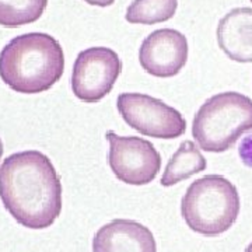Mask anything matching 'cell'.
I'll return each mask as SVG.
<instances>
[{
  "label": "cell",
  "instance_id": "15",
  "mask_svg": "<svg viewBox=\"0 0 252 252\" xmlns=\"http://www.w3.org/2000/svg\"><path fill=\"white\" fill-rule=\"evenodd\" d=\"M86 3H89L91 6H98V7H108L111 4H114L115 0H84Z\"/></svg>",
  "mask_w": 252,
  "mask_h": 252
},
{
  "label": "cell",
  "instance_id": "4",
  "mask_svg": "<svg viewBox=\"0 0 252 252\" xmlns=\"http://www.w3.org/2000/svg\"><path fill=\"white\" fill-rule=\"evenodd\" d=\"M252 130V99L241 93H219L206 99L195 115L192 135L199 147L223 153L241 135Z\"/></svg>",
  "mask_w": 252,
  "mask_h": 252
},
{
  "label": "cell",
  "instance_id": "2",
  "mask_svg": "<svg viewBox=\"0 0 252 252\" xmlns=\"http://www.w3.org/2000/svg\"><path fill=\"white\" fill-rule=\"evenodd\" d=\"M64 55L54 36L28 32L16 36L0 52V77L11 90L39 94L61 80Z\"/></svg>",
  "mask_w": 252,
  "mask_h": 252
},
{
  "label": "cell",
  "instance_id": "14",
  "mask_svg": "<svg viewBox=\"0 0 252 252\" xmlns=\"http://www.w3.org/2000/svg\"><path fill=\"white\" fill-rule=\"evenodd\" d=\"M238 156L247 167L252 168V133L245 136L241 140V144L238 147Z\"/></svg>",
  "mask_w": 252,
  "mask_h": 252
},
{
  "label": "cell",
  "instance_id": "17",
  "mask_svg": "<svg viewBox=\"0 0 252 252\" xmlns=\"http://www.w3.org/2000/svg\"><path fill=\"white\" fill-rule=\"evenodd\" d=\"M245 252H252V243L247 247V250H245Z\"/></svg>",
  "mask_w": 252,
  "mask_h": 252
},
{
  "label": "cell",
  "instance_id": "3",
  "mask_svg": "<svg viewBox=\"0 0 252 252\" xmlns=\"http://www.w3.org/2000/svg\"><path fill=\"white\" fill-rule=\"evenodd\" d=\"M238 190L221 175H206L192 182L187 189L181 213L190 230L206 237L223 234L240 215Z\"/></svg>",
  "mask_w": 252,
  "mask_h": 252
},
{
  "label": "cell",
  "instance_id": "6",
  "mask_svg": "<svg viewBox=\"0 0 252 252\" xmlns=\"http://www.w3.org/2000/svg\"><path fill=\"white\" fill-rule=\"evenodd\" d=\"M108 162L118 180L129 185H147L161 170V157L152 142L137 136L107 132Z\"/></svg>",
  "mask_w": 252,
  "mask_h": 252
},
{
  "label": "cell",
  "instance_id": "1",
  "mask_svg": "<svg viewBox=\"0 0 252 252\" xmlns=\"http://www.w3.org/2000/svg\"><path fill=\"white\" fill-rule=\"evenodd\" d=\"M0 198L17 223L34 230L54 224L62 212V182L38 150L9 156L0 167Z\"/></svg>",
  "mask_w": 252,
  "mask_h": 252
},
{
  "label": "cell",
  "instance_id": "10",
  "mask_svg": "<svg viewBox=\"0 0 252 252\" xmlns=\"http://www.w3.org/2000/svg\"><path fill=\"white\" fill-rule=\"evenodd\" d=\"M217 42L235 62H252V9L237 7L228 11L217 26Z\"/></svg>",
  "mask_w": 252,
  "mask_h": 252
},
{
  "label": "cell",
  "instance_id": "12",
  "mask_svg": "<svg viewBox=\"0 0 252 252\" xmlns=\"http://www.w3.org/2000/svg\"><path fill=\"white\" fill-rule=\"evenodd\" d=\"M178 0H133L126 10V21L130 24L152 26L174 17Z\"/></svg>",
  "mask_w": 252,
  "mask_h": 252
},
{
  "label": "cell",
  "instance_id": "8",
  "mask_svg": "<svg viewBox=\"0 0 252 252\" xmlns=\"http://www.w3.org/2000/svg\"><path fill=\"white\" fill-rule=\"evenodd\" d=\"M139 61L146 72L156 77H174L188 61L187 36L172 28H162L146 36Z\"/></svg>",
  "mask_w": 252,
  "mask_h": 252
},
{
  "label": "cell",
  "instance_id": "13",
  "mask_svg": "<svg viewBox=\"0 0 252 252\" xmlns=\"http://www.w3.org/2000/svg\"><path fill=\"white\" fill-rule=\"evenodd\" d=\"M46 4L48 0H0V26L17 28L35 23Z\"/></svg>",
  "mask_w": 252,
  "mask_h": 252
},
{
  "label": "cell",
  "instance_id": "9",
  "mask_svg": "<svg viewBox=\"0 0 252 252\" xmlns=\"http://www.w3.org/2000/svg\"><path fill=\"white\" fill-rule=\"evenodd\" d=\"M93 252H157V244L146 225L117 219L95 233Z\"/></svg>",
  "mask_w": 252,
  "mask_h": 252
},
{
  "label": "cell",
  "instance_id": "16",
  "mask_svg": "<svg viewBox=\"0 0 252 252\" xmlns=\"http://www.w3.org/2000/svg\"><path fill=\"white\" fill-rule=\"evenodd\" d=\"M1 156H3V142L0 139V158H1Z\"/></svg>",
  "mask_w": 252,
  "mask_h": 252
},
{
  "label": "cell",
  "instance_id": "18",
  "mask_svg": "<svg viewBox=\"0 0 252 252\" xmlns=\"http://www.w3.org/2000/svg\"><path fill=\"white\" fill-rule=\"evenodd\" d=\"M251 3H252V0H251Z\"/></svg>",
  "mask_w": 252,
  "mask_h": 252
},
{
  "label": "cell",
  "instance_id": "5",
  "mask_svg": "<svg viewBox=\"0 0 252 252\" xmlns=\"http://www.w3.org/2000/svg\"><path fill=\"white\" fill-rule=\"evenodd\" d=\"M117 107L126 124L144 136L177 139L187 130L180 111L147 94L124 93L118 97Z\"/></svg>",
  "mask_w": 252,
  "mask_h": 252
},
{
  "label": "cell",
  "instance_id": "7",
  "mask_svg": "<svg viewBox=\"0 0 252 252\" xmlns=\"http://www.w3.org/2000/svg\"><path fill=\"white\" fill-rule=\"evenodd\" d=\"M122 72V62L115 51L95 46L81 51L73 66V94L87 104H95L114 89Z\"/></svg>",
  "mask_w": 252,
  "mask_h": 252
},
{
  "label": "cell",
  "instance_id": "11",
  "mask_svg": "<svg viewBox=\"0 0 252 252\" xmlns=\"http://www.w3.org/2000/svg\"><path fill=\"white\" fill-rule=\"evenodd\" d=\"M206 160L199 152L196 144L185 140L174 153L167 164L161 178L162 187H172L181 181L188 180L192 175L206 170Z\"/></svg>",
  "mask_w": 252,
  "mask_h": 252
}]
</instances>
